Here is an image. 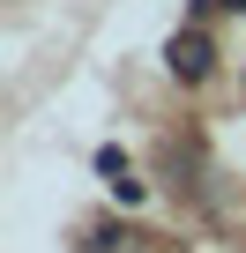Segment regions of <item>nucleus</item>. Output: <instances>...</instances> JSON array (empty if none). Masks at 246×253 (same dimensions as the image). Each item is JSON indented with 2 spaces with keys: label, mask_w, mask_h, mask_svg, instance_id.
Returning <instances> with one entry per match:
<instances>
[{
  "label": "nucleus",
  "mask_w": 246,
  "mask_h": 253,
  "mask_svg": "<svg viewBox=\"0 0 246 253\" xmlns=\"http://www.w3.org/2000/svg\"><path fill=\"white\" fill-rule=\"evenodd\" d=\"M164 67H172L179 82H209V67H216V45L201 38V23H187V30H172V38H164Z\"/></svg>",
  "instance_id": "obj_1"
},
{
  "label": "nucleus",
  "mask_w": 246,
  "mask_h": 253,
  "mask_svg": "<svg viewBox=\"0 0 246 253\" xmlns=\"http://www.w3.org/2000/svg\"><path fill=\"white\" fill-rule=\"evenodd\" d=\"M97 179L112 186V201H142V179H135V164H127V149H97Z\"/></svg>",
  "instance_id": "obj_2"
},
{
  "label": "nucleus",
  "mask_w": 246,
  "mask_h": 253,
  "mask_svg": "<svg viewBox=\"0 0 246 253\" xmlns=\"http://www.w3.org/2000/svg\"><path fill=\"white\" fill-rule=\"evenodd\" d=\"M209 8H224V15H246V0H194V23H201Z\"/></svg>",
  "instance_id": "obj_3"
},
{
  "label": "nucleus",
  "mask_w": 246,
  "mask_h": 253,
  "mask_svg": "<svg viewBox=\"0 0 246 253\" xmlns=\"http://www.w3.org/2000/svg\"><path fill=\"white\" fill-rule=\"evenodd\" d=\"M119 253H135V246H119Z\"/></svg>",
  "instance_id": "obj_4"
}]
</instances>
